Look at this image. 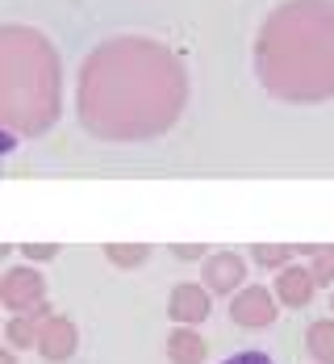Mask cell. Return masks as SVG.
Instances as JSON below:
<instances>
[{
	"mask_svg": "<svg viewBox=\"0 0 334 364\" xmlns=\"http://www.w3.org/2000/svg\"><path fill=\"white\" fill-rule=\"evenodd\" d=\"M230 318L243 323V327H267L276 318V301H272V293L263 289V285H247L230 301Z\"/></svg>",
	"mask_w": 334,
	"mask_h": 364,
	"instance_id": "1",
	"label": "cell"
},
{
	"mask_svg": "<svg viewBox=\"0 0 334 364\" xmlns=\"http://www.w3.org/2000/svg\"><path fill=\"white\" fill-rule=\"evenodd\" d=\"M46 297V281L30 268H13L4 272V306L9 310H38Z\"/></svg>",
	"mask_w": 334,
	"mask_h": 364,
	"instance_id": "2",
	"label": "cell"
},
{
	"mask_svg": "<svg viewBox=\"0 0 334 364\" xmlns=\"http://www.w3.org/2000/svg\"><path fill=\"white\" fill-rule=\"evenodd\" d=\"M167 314H172L176 323H184V327L205 323V318H209V293H205V285H196V281L176 285L172 297H167Z\"/></svg>",
	"mask_w": 334,
	"mask_h": 364,
	"instance_id": "3",
	"label": "cell"
},
{
	"mask_svg": "<svg viewBox=\"0 0 334 364\" xmlns=\"http://www.w3.org/2000/svg\"><path fill=\"white\" fill-rule=\"evenodd\" d=\"M243 277H247V264L238 252H218L205 259V285L213 293H234L243 285Z\"/></svg>",
	"mask_w": 334,
	"mask_h": 364,
	"instance_id": "4",
	"label": "cell"
},
{
	"mask_svg": "<svg viewBox=\"0 0 334 364\" xmlns=\"http://www.w3.org/2000/svg\"><path fill=\"white\" fill-rule=\"evenodd\" d=\"M313 268H301V264H289V268H280V281H276V301L280 306H289V310H301V306H309V297H313Z\"/></svg>",
	"mask_w": 334,
	"mask_h": 364,
	"instance_id": "5",
	"label": "cell"
},
{
	"mask_svg": "<svg viewBox=\"0 0 334 364\" xmlns=\"http://www.w3.org/2000/svg\"><path fill=\"white\" fill-rule=\"evenodd\" d=\"M38 348H42L46 360H67L75 352V327L67 318H50L46 331H42V339H38Z\"/></svg>",
	"mask_w": 334,
	"mask_h": 364,
	"instance_id": "6",
	"label": "cell"
},
{
	"mask_svg": "<svg viewBox=\"0 0 334 364\" xmlns=\"http://www.w3.org/2000/svg\"><path fill=\"white\" fill-rule=\"evenodd\" d=\"M167 356H172V364H201L205 360V339H201L192 327L172 331V339H167Z\"/></svg>",
	"mask_w": 334,
	"mask_h": 364,
	"instance_id": "7",
	"label": "cell"
},
{
	"mask_svg": "<svg viewBox=\"0 0 334 364\" xmlns=\"http://www.w3.org/2000/svg\"><path fill=\"white\" fill-rule=\"evenodd\" d=\"M305 343H309V356L318 364H334V318H318L305 335Z\"/></svg>",
	"mask_w": 334,
	"mask_h": 364,
	"instance_id": "8",
	"label": "cell"
},
{
	"mask_svg": "<svg viewBox=\"0 0 334 364\" xmlns=\"http://www.w3.org/2000/svg\"><path fill=\"white\" fill-rule=\"evenodd\" d=\"M42 318H46V306H38V310H26L21 318H13L9 323V339L17 343V348H30L42 339Z\"/></svg>",
	"mask_w": 334,
	"mask_h": 364,
	"instance_id": "9",
	"label": "cell"
},
{
	"mask_svg": "<svg viewBox=\"0 0 334 364\" xmlns=\"http://www.w3.org/2000/svg\"><path fill=\"white\" fill-rule=\"evenodd\" d=\"M147 252L150 247H143V243H138V247H134V243H109V247H105V255H109L117 268H134V264H143Z\"/></svg>",
	"mask_w": 334,
	"mask_h": 364,
	"instance_id": "10",
	"label": "cell"
},
{
	"mask_svg": "<svg viewBox=\"0 0 334 364\" xmlns=\"http://www.w3.org/2000/svg\"><path fill=\"white\" fill-rule=\"evenodd\" d=\"M313 281L318 285L334 281V247H313Z\"/></svg>",
	"mask_w": 334,
	"mask_h": 364,
	"instance_id": "11",
	"label": "cell"
},
{
	"mask_svg": "<svg viewBox=\"0 0 334 364\" xmlns=\"http://www.w3.org/2000/svg\"><path fill=\"white\" fill-rule=\"evenodd\" d=\"M251 252H255V259L267 264V268H289V259H293V247H267V243H260V247H251Z\"/></svg>",
	"mask_w": 334,
	"mask_h": 364,
	"instance_id": "12",
	"label": "cell"
},
{
	"mask_svg": "<svg viewBox=\"0 0 334 364\" xmlns=\"http://www.w3.org/2000/svg\"><path fill=\"white\" fill-rule=\"evenodd\" d=\"M222 364H272V356L267 352H260V348H251V352H234L230 360H222Z\"/></svg>",
	"mask_w": 334,
	"mask_h": 364,
	"instance_id": "13",
	"label": "cell"
},
{
	"mask_svg": "<svg viewBox=\"0 0 334 364\" xmlns=\"http://www.w3.org/2000/svg\"><path fill=\"white\" fill-rule=\"evenodd\" d=\"M21 255H26V259H50V255H55V247H50V243H42V247H34V243H30V247H21Z\"/></svg>",
	"mask_w": 334,
	"mask_h": 364,
	"instance_id": "14",
	"label": "cell"
},
{
	"mask_svg": "<svg viewBox=\"0 0 334 364\" xmlns=\"http://www.w3.org/2000/svg\"><path fill=\"white\" fill-rule=\"evenodd\" d=\"M201 252H205V247H192V243H184V247H176V255H180V259H196Z\"/></svg>",
	"mask_w": 334,
	"mask_h": 364,
	"instance_id": "15",
	"label": "cell"
}]
</instances>
